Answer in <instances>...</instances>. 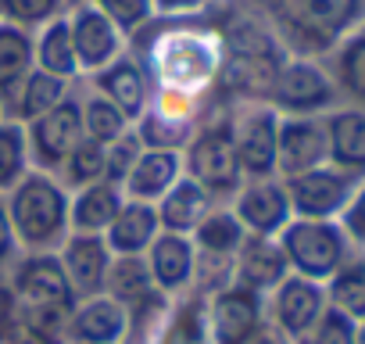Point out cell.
Here are the masks:
<instances>
[{
	"label": "cell",
	"mask_w": 365,
	"mask_h": 344,
	"mask_svg": "<svg viewBox=\"0 0 365 344\" xmlns=\"http://www.w3.org/2000/svg\"><path fill=\"white\" fill-rule=\"evenodd\" d=\"M68 93H72V83H68V79H58V76H47V72L33 69L29 79L22 83L19 97H15L11 118H15L19 126H29V122H36L40 115H47L51 108H58Z\"/></svg>",
	"instance_id": "27"
},
{
	"label": "cell",
	"mask_w": 365,
	"mask_h": 344,
	"mask_svg": "<svg viewBox=\"0 0 365 344\" xmlns=\"http://www.w3.org/2000/svg\"><path fill=\"white\" fill-rule=\"evenodd\" d=\"M33 69H36L33 33L0 22V111H4V118H11L15 97Z\"/></svg>",
	"instance_id": "21"
},
{
	"label": "cell",
	"mask_w": 365,
	"mask_h": 344,
	"mask_svg": "<svg viewBox=\"0 0 365 344\" xmlns=\"http://www.w3.org/2000/svg\"><path fill=\"white\" fill-rule=\"evenodd\" d=\"M233 216L240 219L247 237H279L283 226L294 219L287 191L276 180H247L237 191Z\"/></svg>",
	"instance_id": "13"
},
{
	"label": "cell",
	"mask_w": 365,
	"mask_h": 344,
	"mask_svg": "<svg viewBox=\"0 0 365 344\" xmlns=\"http://www.w3.org/2000/svg\"><path fill=\"white\" fill-rule=\"evenodd\" d=\"M329 161V140H326V122L315 115H279V133H276V172L283 180L312 172Z\"/></svg>",
	"instance_id": "11"
},
{
	"label": "cell",
	"mask_w": 365,
	"mask_h": 344,
	"mask_svg": "<svg viewBox=\"0 0 365 344\" xmlns=\"http://www.w3.org/2000/svg\"><path fill=\"white\" fill-rule=\"evenodd\" d=\"M150 290H154V280H150L143 255H111V265H108V276H104L108 298H115L129 308V305L143 301Z\"/></svg>",
	"instance_id": "28"
},
{
	"label": "cell",
	"mask_w": 365,
	"mask_h": 344,
	"mask_svg": "<svg viewBox=\"0 0 365 344\" xmlns=\"http://www.w3.org/2000/svg\"><path fill=\"white\" fill-rule=\"evenodd\" d=\"M76 298H97L104 294V276L111 265V251L104 244V237L97 233H68L61 241V255H58Z\"/></svg>",
	"instance_id": "15"
},
{
	"label": "cell",
	"mask_w": 365,
	"mask_h": 344,
	"mask_svg": "<svg viewBox=\"0 0 365 344\" xmlns=\"http://www.w3.org/2000/svg\"><path fill=\"white\" fill-rule=\"evenodd\" d=\"M361 111H365V26L351 33L336 51V83Z\"/></svg>",
	"instance_id": "32"
},
{
	"label": "cell",
	"mask_w": 365,
	"mask_h": 344,
	"mask_svg": "<svg viewBox=\"0 0 365 344\" xmlns=\"http://www.w3.org/2000/svg\"><path fill=\"white\" fill-rule=\"evenodd\" d=\"M158 337H161V344H212L205 298H190L175 312H168V323L161 326Z\"/></svg>",
	"instance_id": "31"
},
{
	"label": "cell",
	"mask_w": 365,
	"mask_h": 344,
	"mask_svg": "<svg viewBox=\"0 0 365 344\" xmlns=\"http://www.w3.org/2000/svg\"><path fill=\"white\" fill-rule=\"evenodd\" d=\"M244 226L233 212H208L201 226L190 233L197 255H215V258H233L244 244Z\"/></svg>",
	"instance_id": "29"
},
{
	"label": "cell",
	"mask_w": 365,
	"mask_h": 344,
	"mask_svg": "<svg viewBox=\"0 0 365 344\" xmlns=\"http://www.w3.org/2000/svg\"><path fill=\"white\" fill-rule=\"evenodd\" d=\"M8 194L11 198L4 201V208L15 241L29 248V255L61 248V241L68 237V201H72L65 183H58L51 172L29 168Z\"/></svg>",
	"instance_id": "3"
},
{
	"label": "cell",
	"mask_w": 365,
	"mask_h": 344,
	"mask_svg": "<svg viewBox=\"0 0 365 344\" xmlns=\"http://www.w3.org/2000/svg\"><path fill=\"white\" fill-rule=\"evenodd\" d=\"M276 241L294 276H304L315 283L329 280L347 262V237L329 219H290Z\"/></svg>",
	"instance_id": "5"
},
{
	"label": "cell",
	"mask_w": 365,
	"mask_h": 344,
	"mask_svg": "<svg viewBox=\"0 0 365 344\" xmlns=\"http://www.w3.org/2000/svg\"><path fill=\"white\" fill-rule=\"evenodd\" d=\"M0 118H4V111H0Z\"/></svg>",
	"instance_id": "46"
},
{
	"label": "cell",
	"mask_w": 365,
	"mask_h": 344,
	"mask_svg": "<svg viewBox=\"0 0 365 344\" xmlns=\"http://www.w3.org/2000/svg\"><path fill=\"white\" fill-rule=\"evenodd\" d=\"M90 4H97V11L108 15V22L122 36H133V33H140L143 26H150L158 19L154 0H90Z\"/></svg>",
	"instance_id": "37"
},
{
	"label": "cell",
	"mask_w": 365,
	"mask_h": 344,
	"mask_svg": "<svg viewBox=\"0 0 365 344\" xmlns=\"http://www.w3.org/2000/svg\"><path fill=\"white\" fill-rule=\"evenodd\" d=\"M122 205H125V194L118 183H108V180L90 183V187L76 191V198L68 201V230L104 237V230L115 223Z\"/></svg>",
	"instance_id": "22"
},
{
	"label": "cell",
	"mask_w": 365,
	"mask_h": 344,
	"mask_svg": "<svg viewBox=\"0 0 365 344\" xmlns=\"http://www.w3.org/2000/svg\"><path fill=\"white\" fill-rule=\"evenodd\" d=\"M290 276L287 255L276 237H244L240 251L233 255V283L255 294L276 290Z\"/></svg>",
	"instance_id": "18"
},
{
	"label": "cell",
	"mask_w": 365,
	"mask_h": 344,
	"mask_svg": "<svg viewBox=\"0 0 365 344\" xmlns=\"http://www.w3.org/2000/svg\"><path fill=\"white\" fill-rule=\"evenodd\" d=\"M79 140H83V108H79V97H72V93L58 108H51L47 115H40L36 122L26 126L29 161L40 172L61 168Z\"/></svg>",
	"instance_id": "8"
},
{
	"label": "cell",
	"mask_w": 365,
	"mask_h": 344,
	"mask_svg": "<svg viewBox=\"0 0 365 344\" xmlns=\"http://www.w3.org/2000/svg\"><path fill=\"white\" fill-rule=\"evenodd\" d=\"M326 287L315 283V280H304V276H287L276 290H272V319H276V330L287 333V337H301L308 333L319 315L326 312Z\"/></svg>",
	"instance_id": "16"
},
{
	"label": "cell",
	"mask_w": 365,
	"mask_h": 344,
	"mask_svg": "<svg viewBox=\"0 0 365 344\" xmlns=\"http://www.w3.org/2000/svg\"><path fill=\"white\" fill-rule=\"evenodd\" d=\"M208 4L212 0H154V15L158 19H194Z\"/></svg>",
	"instance_id": "42"
},
{
	"label": "cell",
	"mask_w": 365,
	"mask_h": 344,
	"mask_svg": "<svg viewBox=\"0 0 365 344\" xmlns=\"http://www.w3.org/2000/svg\"><path fill=\"white\" fill-rule=\"evenodd\" d=\"M33 54H36V69L47 76H58L68 83L79 76V61H76V47H72V33H68L65 15L33 33Z\"/></svg>",
	"instance_id": "26"
},
{
	"label": "cell",
	"mask_w": 365,
	"mask_h": 344,
	"mask_svg": "<svg viewBox=\"0 0 365 344\" xmlns=\"http://www.w3.org/2000/svg\"><path fill=\"white\" fill-rule=\"evenodd\" d=\"M72 4H83V0H68V8H72Z\"/></svg>",
	"instance_id": "45"
},
{
	"label": "cell",
	"mask_w": 365,
	"mask_h": 344,
	"mask_svg": "<svg viewBox=\"0 0 365 344\" xmlns=\"http://www.w3.org/2000/svg\"><path fill=\"white\" fill-rule=\"evenodd\" d=\"M65 11H68V0H0V22L19 26L26 33L43 29Z\"/></svg>",
	"instance_id": "36"
},
{
	"label": "cell",
	"mask_w": 365,
	"mask_h": 344,
	"mask_svg": "<svg viewBox=\"0 0 365 344\" xmlns=\"http://www.w3.org/2000/svg\"><path fill=\"white\" fill-rule=\"evenodd\" d=\"M354 326H358V323H351L347 315L326 308V312L319 315V323H315L308 333L297 337V344H354Z\"/></svg>",
	"instance_id": "38"
},
{
	"label": "cell",
	"mask_w": 365,
	"mask_h": 344,
	"mask_svg": "<svg viewBox=\"0 0 365 344\" xmlns=\"http://www.w3.org/2000/svg\"><path fill=\"white\" fill-rule=\"evenodd\" d=\"M276 133L279 111L269 104H247L230 118V136L237 147V161L247 180H272L276 172Z\"/></svg>",
	"instance_id": "6"
},
{
	"label": "cell",
	"mask_w": 365,
	"mask_h": 344,
	"mask_svg": "<svg viewBox=\"0 0 365 344\" xmlns=\"http://www.w3.org/2000/svg\"><path fill=\"white\" fill-rule=\"evenodd\" d=\"M161 233L154 205L143 201H125L115 216V223L104 230V244L111 255H147L154 237Z\"/></svg>",
	"instance_id": "24"
},
{
	"label": "cell",
	"mask_w": 365,
	"mask_h": 344,
	"mask_svg": "<svg viewBox=\"0 0 365 344\" xmlns=\"http://www.w3.org/2000/svg\"><path fill=\"white\" fill-rule=\"evenodd\" d=\"M68 19V33H72V47H76V61H79V76L83 72H101L108 69L115 58L125 54V36L108 22V15L97 11V4L83 0L65 11Z\"/></svg>",
	"instance_id": "10"
},
{
	"label": "cell",
	"mask_w": 365,
	"mask_h": 344,
	"mask_svg": "<svg viewBox=\"0 0 365 344\" xmlns=\"http://www.w3.org/2000/svg\"><path fill=\"white\" fill-rule=\"evenodd\" d=\"M140 33H150L133 54L150 83L154 93H172L182 101H201L222 72V33L215 26H205L197 19H161L158 29L143 26Z\"/></svg>",
	"instance_id": "1"
},
{
	"label": "cell",
	"mask_w": 365,
	"mask_h": 344,
	"mask_svg": "<svg viewBox=\"0 0 365 344\" xmlns=\"http://www.w3.org/2000/svg\"><path fill=\"white\" fill-rule=\"evenodd\" d=\"M65 337L76 344H122L129 337V308L108 294L83 298L68 315Z\"/></svg>",
	"instance_id": "17"
},
{
	"label": "cell",
	"mask_w": 365,
	"mask_h": 344,
	"mask_svg": "<svg viewBox=\"0 0 365 344\" xmlns=\"http://www.w3.org/2000/svg\"><path fill=\"white\" fill-rule=\"evenodd\" d=\"M140 151H143V143H140L136 129H129L115 143H108V183H118L122 187V180L129 176V168L136 165Z\"/></svg>",
	"instance_id": "39"
},
{
	"label": "cell",
	"mask_w": 365,
	"mask_h": 344,
	"mask_svg": "<svg viewBox=\"0 0 365 344\" xmlns=\"http://www.w3.org/2000/svg\"><path fill=\"white\" fill-rule=\"evenodd\" d=\"M79 108H83V136H90V140H97V143H115L122 133H129L133 126H129V118L108 101V97H101L97 90L86 97V101H79Z\"/></svg>",
	"instance_id": "35"
},
{
	"label": "cell",
	"mask_w": 365,
	"mask_h": 344,
	"mask_svg": "<svg viewBox=\"0 0 365 344\" xmlns=\"http://www.w3.org/2000/svg\"><path fill=\"white\" fill-rule=\"evenodd\" d=\"M262 326H265L262 323V294L230 283L208 298L212 344H247Z\"/></svg>",
	"instance_id": "12"
},
{
	"label": "cell",
	"mask_w": 365,
	"mask_h": 344,
	"mask_svg": "<svg viewBox=\"0 0 365 344\" xmlns=\"http://www.w3.org/2000/svg\"><path fill=\"white\" fill-rule=\"evenodd\" d=\"M326 140H329V161L344 172H361L365 168V111L361 108H344L329 111L326 118Z\"/></svg>",
	"instance_id": "25"
},
{
	"label": "cell",
	"mask_w": 365,
	"mask_h": 344,
	"mask_svg": "<svg viewBox=\"0 0 365 344\" xmlns=\"http://www.w3.org/2000/svg\"><path fill=\"white\" fill-rule=\"evenodd\" d=\"M93 86H97L101 97H108L129 118V126L140 122V115L150 108V97H154V83L133 54H122L108 69L93 72Z\"/></svg>",
	"instance_id": "14"
},
{
	"label": "cell",
	"mask_w": 365,
	"mask_h": 344,
	"mask_svg": "<svg viewBox=\"0 0 365 344\" xmlns=\"http://www.w3.org/2000/svg\"><path fill=\"white\" fill-rule=\"evenodd\" d=\"M61 172H65V183L76 187V191L108 180V147L97 143V140H90V136H83V140L72 147V154L65 158Z\"/></svg>",
	"instance_id": "34"
},
{
	"label": "cell",
	"mask_w": 365,
	"mask_h": 344,
	"mask_svg": "<svg viewBox=\"0 0 365 344\" xmlns=\"http://www.w3.org/2000/svg\"><path fill=\"white\" fill-rule=\"evenodd\" d=\"M290 212L297 219H333L347 208V201L354 198V180L344 168H329L319 165L312 172H301V176L283 180Z\"/></svg>",
	"instance_id": "9"
},
{
	"label": "cell",
	"mask_w": 365,
	"mask_h": 344,
	"mask_svg": "<svg viewBox=\"0 0 365 344\" xmlns=\"http://www.w3.org/2000/svg\"><path fill=\"white\" fill-rule=\"evenodd\" d=\"M269 29L301 58L340 47L361 22L365 0H262Z\"/></svg>",
	"instance_id": "2"
},
{
	"label": "cell",
	"mask_w": 365,
	"mask_h": 344,
	"mask_svg": "<svg viewBox=\"0 0 365 344\" xmlns=\"http://www.w3.org/2000/svg\"><path fill=\"white\" fill-rule=\"evenodd\" d=\"M182 176H190L208 198L237 194L244 187V172L230 136V118L197 126L190 143L182 147Z\"/></svg>",
	"instance_id": "4"
},
{
	"label": "cell",
	"mask_w": 365,
	"mask_h": 344,
	"mask_svg": "<svg viewBox=\"0 0 365 344\" xmlns=\"http://www.w3.org/2000/svg\"><path fill=\"white\" fill-rule=\"evenodd\" d=\"M158 212V226L161 233H179V237H190L201 219L212 212V198L190 180V176H179L175 187L154 205Z\"/></svg>",
	"instance_id": "23"
},
{
	"label": "cell",
	"mask_w": 365,
	"mask_h": 344,
	"mask_svg": "<svg viewBox=\"0 0 365 344\" xmlns=\"http://www.w3.org/2000/svg\"><path fill=\"white\" fill-rule=\"evenodd\" d=\"M333 101L336 86L312 58H287L269 93V108H276L279 115H319Z\"/></svg>",
	"instance_id": "7"
},
{
	"label": "cell",
	"mask_w": 365,
	"mask_h": 344,
	"mask_svg": "<svg viewBox=\"0 0 365 344\" xmlns=\"http://www.w3.org/2000/svg\"><path fill=\"white\" fill-rule=\"evenodd\" d=\"M340 216H344V226H340V230H344V237H351L354 244H361V248H365V187L347 201V208H344Z\"/></svg>",
	"instance_id": "40"
},
{
	"label": "cell",
	"mask_w": 365,
	"mask_h": 344,
	"mask_svg": "<svg viewBox=\"0 0 365 344\" xmlns=\"http://www.w3.org/2000/svg\"><path fill=\"white\" fill-rule=\"evenodd\" d=\"M147 269L154 280V290H161L165 298L187 290L194 283V269H197V248L190 237L179 233H158L154 244L147 248Z\"/></svg>",
	"instance_id": "19"
},
{
	"label": "cell",
	"mask_w": 365,
	"mask_h": 344,
	"mask_svg": "<svg viewBox=\"0 0 365 344\" xmlns=\"http://www.w3.org/2000/svg\"><path fill=\"white\" fill-rule=\"evenodd\" d=\"M179 176H182V154L179 151H140L136 165L122 180V194H125V201L158 205L175 187Z\"/></svg>",
	"instance_id": "20"
},
{
	"label": "cell",
	"mask_w": 365,
	"mask_h": 344,
	"mask_svg": "<svg viewBox=\"0 0 365 344\" xmlns=\"http://www.w3.org/2000/svg\"><path fill=\"white\" fill-rule=\"evenodd\" d=\"M68 344H76V340H68Z\"/></svg>",
	"instance_id": "47"
},
{
	"label": "cell",
	"mask_w": 365,
	"mask_h": 344,
	"mask_svg": "<svg viewBox=\"0 0 365 344\" xmlns=\"http://www.w3.org/2000/svg\"><path fill=\"white\" fill-rule=\"evenodd\" d=\"M15 248H19V241H15V230H11L8 208H4V201H0V269H4V265L15 258Z\"/></svg>",
	"instance_id": "43"
},
{
	"label": "cell",
	"mask_w": 365,
	"mask_h": 344,
	"mask_svg": "<svg viewBox=\"0 0 365 344\" xmlns=\"http://www.w3.org/2000/svg\"><path fill=\"white\" fill-rule=\"evenodd\" d=\"M29 168L33 161H29L26 126H19L15 118H0V191H11Z\"/></svg>",
	"instance_id": "33"
},
{
	"label": "cell",
	"mask_w": 365,
	"mask_h": 344,
	"mask_svg": "<svg viewBox=\"0 0 365 344\" xmlns=\"http://www.w3.org/2000/svg\"><path fill=\"white\" fill-rule=\"evenodd\" d=\"M0 344H51V340L29 330L26 323H19L15 315H4L0 319Z\"/></svg>",
	"instance_id": "41"
},
{
	"label": "cell",
	"mask_w": 365,
	"mask_h": 344,
	"mask_svg": "<svg viewBox=\"0 0 365 344\" xmlns=\"http://www.w3.org/2000/svg\"><path fill=\"white\" fill-rule=\"evenodd\" d=\"M354 344H365V319L354 326Z\"/></svg>",
	"instance_id": "44"
},
{
	"label": "cell",
	"mask_w": 365,
	"mask_h": 344,
	"mask_svg": "<svg viewBox=\"0 0 365 344\" xmlns=\"http://www.w3.org/2000/svg\"><path fill=\"white\" fill-rule=\"evenodd\" d=\"M326 305L333 312L347 315L351 323H361L365 319V262H344L329 276Z\"/></svg>",
	"instance_id": "30"
}]
</instances>
